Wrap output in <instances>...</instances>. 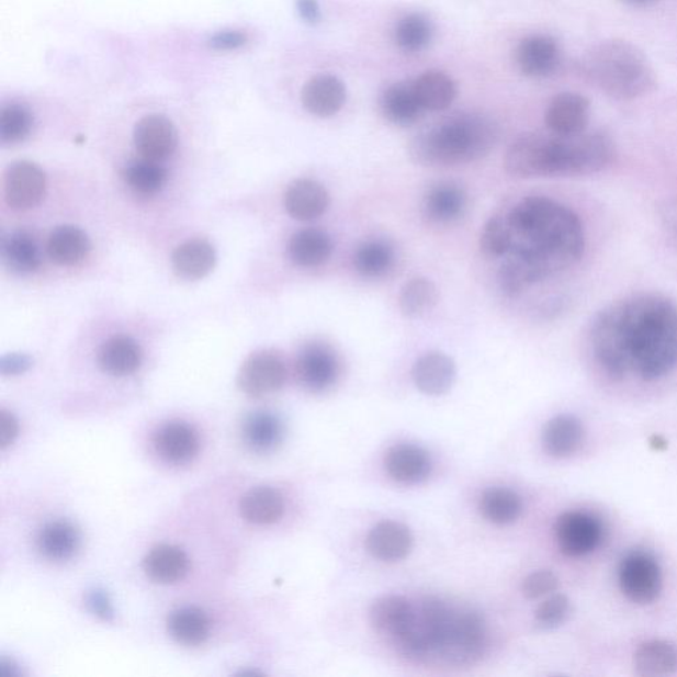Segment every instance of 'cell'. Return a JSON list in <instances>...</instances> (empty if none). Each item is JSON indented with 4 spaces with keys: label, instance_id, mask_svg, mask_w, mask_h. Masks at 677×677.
Masks as SVG:
<instances>
[{
    "label": "cell",
    "instance_id": "7c38bea8",
    "mask_svg": "<svg viewBox=\"0 0 677 677\" xmlns=\"http://www.w3.org/2000/svg\"><path fill=\"white\" fill-rule=\"evenodd\" d=\"M3 189L5 202L12 208H32L44 196V172L31 162L12 163L4 172Z\"/></svg>",
    "mask_w": 677,
    "mask_h": 677
},
{
    "label": "cell",
    "instance_id": "8fae6325",
    "mask_svg": "<svg viewBox=\"0 0 677 677\" xmlns=\"http://www.w3.org/2000/svg\"><path fill=\"white\" fill-rule=\"evenodd\" d=\"M560 551L567 557H582L595 551L602 539V527L584 512L561 515L554 526Z\"/></svg>",
    "mask_w": 677,
    "mask_h": 677
},
{
    "label": "cell",
    "instance_id": "d4e9b609",
    "mask_svg": "<svg viewBox=\"0 0 677 677\" xmlns=\"http://www.w3.org/2000/svg\"><path fill=\"white\" fill-rule=\"evenodd\" d=\"M103 372L112 376H127L137 371L142 363V350L137 341L119 335L105 341L99 353Z\"/></svg>",
    "mask_w": 677,
    "mask_h": 677
},
{
    "label": "cell",
    "instance_id": "ac0fdd59",
    "mask_svg": "<svg viewBox=\"0 0 677 677\" xmlns=\"http://www.w3.org/2000/svg\"><path fill=\"white\" fill-rule=\"evenodd\" d=\"M347 92L338 77L319 75L306 82L302 90V103L308 113L327 119L339 113L345 106Z\"/></svg>",
    "mask_w": 677,
    "mask_h": 677
},
{
    "label": "cell",
    "instance_id": "816d5d0a",
    "mask_svg": "<svg viewBox=\"0 0 677 677\" xmlns=\"http://www.w3.org/2000/svg\"><path fill=\"white\" fill-rule=\"evenodd\" d=\"M31 365L32 360L27 354L12 353L2 359L0 370H2L3 375H19V373L27 371Z\"/></svg>",
    "mask_w": 677,
    "mask_h": 677
},
{
    "label": "cell",
    "instance_id": "ee69618b",
    "mask_svg": "<svg viewBox=\"0 0 677 677\" xmlns=\"http://www.w3.org/2000/svg\"><path fill=\"white\" fill-rule=\"evenodd\" d=\"M539 282L531 268L520 258L512 256L503 263L499 270V283L503 292L515 296L524 292L528 286Z\"/></svg>",
    "mask_w": 677,
    "mask_h": 677
},
{
    "label": "cell",
    "instance_id": "9a60e30c",
    "mask_svg": "<svg viewBox=\"0 0 677 677\" xmlns=\"http://www.w3.org/2000/svg\"><path fill=\"white\" fill-rule=\"evenodd\" d=\"M561 52L553 37L532 35L524 38L516 50V61L528 77L543 79L556 72L560 66Z\"/></svg>",
    "mask_w": 677,
    "mask_h": 677
},
{
    "label": "cell",
    "instance_id": "ffe728a7",
    "mask_svg": "<svg viewBox=\"0 0 677 677\" xmlns=\"http://www.w3.org/2000/svg\"><path fill=\"white\" fill-rule=\"evenodd\" d=\"M411 546L409 528L397 521H383L366 538V548L372 556L390 563L408 556Z\"/></svg>",
    "mask_w": 677,
    "mask_h": 677
},
{
    "label": "cell",
    "instance_id": "8992f818",
    "mask_svg": "<svg viewBox=\"0 0 677 677\" xmlns=\"http://www.w3.org/2000/svg\"><path fill=\"white\" fill-rule=\"evenodd\" d=\"M451 610L437 598H428L418 611L413 608L408 624L396 637L406 654L425 656L438 653Z\"/></svg>",
    "mask_w": 677,
    "mask_h": 677
},
{
    "label": "cell",
    "instance_id": "7bdbcfd3",
    "mask_svg": "<svg viewBox=\"0 0 677 677\" xmlns=\"http://www.w3.org/2000/svg\"><path fill=\"white\" fill-rule=\"evenodd\" d=\"M34 125V117L27 106L11 103L0 112V140L3 144H16L29 137Z\"/></svg>",
    "mask_w": 677,
    "mask_h": 677
},
{
    "label": "cell",
    "instance_id": "836d02e7",
    "mask_svg": "<svg viewBox=\"0 0 677 677\" xmlns=\"http://www.w3.org/2000/svg\"><path fill=\"white\" fill-rule=\"evenodd\" d=\"M170 635L184 646H199L210 635L211 622L203 610L183 608L171 612L167 619Z\"/></svg>",
    "mask_w": 677,
    "mask_h": 677
},
{
    "label": "cell",
    "instance_id": "6da1fadb",
    "mask_svg": "<svg viewBox=\"0 0 677 677\" xmlns=\"http://www.w3.org/2000/svg\"><path fill=\"white\" fill-rule=\"evenodd\" d=\"M591 345L612 379L630 371L647 382L666 376L677 364V306L656 294L618 302L593 321Z\"/></svg>",
    "mask_w": 677,
    "mask_h": 677
},
{
    "label": "cell",
    "instance_id": "f6af8a7d",
    "mask_svg": "<svg viewBox=\"0 0 677 677\" xmlns=\"http://www.w3.org/2000/svg\"><path fill=\"white\" fill-rule=\"evenodd\" d=\"M512 235L507 221L494 217L488 221L481 235V249L489 258L505 256L511 250Z\"/></svg>",
    "mask_w": 677,
    "mask_h": 677
},
{
    "label": "cell",
    "instance_id": "7a4b0ae2",
    "mask_svg": "<svg viewBox=\"0 0 677 677\" xmlns=\"http://www.w3.org/2000/svg\"><path fill=\"white\" fill-rule=\"evenodd\" d=\"M506 221L514 256L526 262L539 281L575 266L584 255V225L575 212L556 200H520Z\"/></svg>",
    "mask_w": 677,
    "mask_h": 677
},
{
    "label": "cell",
    "instance_id": "3957f363",
    "mask_svg": "<svg viewBox=\"0 0 677 677\" xmlns=\"http://www.w3.org/2000/svg\"><path fill=\"white\" fill-rule=\"evenodd\" d=\"M614 144L603 132L577 135L527 133L509 146L506 171L519 179L591 176L614 159Z\"/></svg>",
    "mask_w": 677,
    "mask_h": 677
},
{
    "label": "cell",
    "instance_id": "277c9868",
    "mask_svg": "<svg viewBox=\"0 0 677 677\" xmlns=\"http://www.w3.org/2000/svg\"><path fill=\"white\" fill-rule=\"evenodd\" d=\"M499 128L478 113H460L425 128L411 139L409 155L416 165L448 167L486 158L498 142Z\"/></svg>",
    "mask_w": 677,
    "mask_h": 677
},
{
    "label": "cell",
    "instance_id": "5b68a950",
    "mask_svg": "<svg viewBox=\"0 0 677 677\" xmlns=\"http://www.w3.org/2000/svg\"><path fill=\"white\" fill-rule=\"evenodd\" d=\"M583 68L593 86L616 100L640 99L656 88L655 70L646 55L619 38L595 45L585 56Z\"/></svg>",
    "mask_w": 677,
    "mask_h": 677
},
{
    "label": "cell",
    "instance_id": "7402d4cb",
    "mask_svg": "<svg viewBox=\"0 0 677 677\" xmlns=\"http://www.w3.org/2000/svg\"><path fill=\"white\" fill-rule=\"evenodd\" d=\"M384 117L397 126H410L421 119L425 112L417 99L413 80L393 83L380 100Z\"/></svg>",
    "mask_w": 677,
    "mask_h": 677
},
{
    "label": "cell",
    "instance_id": "5bb4252c",
    "mask_svg": "<svg viewBox=\"0 0 677 677\" xmlns=\"http://www.w3.org/2000/svg\"><path fill=\"white\" fill-rule=\"evenodd\" d=\"M590 120V102L578 93H561L551 101L545 124L552 134L577 135L586 132Z\"/></svg>",
    "mask_w": 677,
    "mask_h": 677
},
{
    "label": "cell",
    "instance_id": "bcb514c9",
    "mask_svg": "<svg viewBox=\"0 0 677 677\" xmlns=\"http://www.w3.org/2000/svg\"><path fill=\"white\" fill-rule=\"evenodd\" d=\"M569 611V599L563 595H554L548 597L543 603H540L534 618H537L539 627L554 629L566 621Z\"/></svg>",
    "mask_w": 677,
    "mask_h": 677
},
{
    "label": "cell",
    "instance_id": "8d00e7d4",
    "mask_svg": "<svg viewBox=\"0 0 677 677\" xmlns=\"http://www.w3.org/2000/svg\"><path fill=\"white\" fill-rule=\"evenodd\" d=\"M479 509L494 524H511L523 511L520 496L508 488H489L483 493Z\"/></svg>",
    "mask_w": 677,
    "mask_h": 677
},
{
    "label": "cell",
    "instance_id": "11a10c76",
    "mask_svg": "<svg viewBox=\"0 0 677 677\" xmlns=\"http://www.w3.org/2000/svg\"><path fill=\"white\" fill-rule=\"evenodd\" d=\"M627 2L634 5H647L650 3H654L655 0H627Z\"/></svg>",
    "mask_w": 677,
    "mask_h": 677
},
{
    "label": "cell",
    "instance_id": "4dcf8cb0",
    "mask_svg": "<svg viewBox=\"0 0 677 677\" xmlns=\"http://www.w3.org/2000/svg\"><path fill=\"white\" fill-rule=\"evenodd\" d=\"M47 250L52 261L72 267L88 256L90 241L86 232L72 225H64L52 232Z\"/></svg>",
    "mask_w": 677,
    "mask_h": 677
},
{
    "label": "cell",
    "instance_id": "74e56055",
    "mask_svg": "<svg viewBox=\"0 0 677 677\" xmlns=\"http://www.w3.org/2000/svg\"><path fill=\"white\" fill-rule=\"evenodd\" d=\"M2 256L5 263L19 273H31L41 266L37 244L27 232L18 230L3 238Z\"/></svg>",
    "mask_w": 677,
    "mask_h": 677
},
{
    "label": "cell",
    "instance_id": "f1b7e54d",
    "mask_svg": "<svg viewBox=\"0 0 677 677\" xmlns=\"http://www.w3.org/2000/svg\"><path fill=\"white\" fill-rule=\"evenodd\" d=\"M38 551L52 561L74 557L80 546L79 530L69 521L56 520L45 524L37 537Z\"/></svg>",
    "mask_w": 677,
    "mask_h": 677
},
{
    "label": "cell",
    "instance_id": "ba28073f",
    "mask_svg": "<svg viewBox=\"0 0 677 677\" xmlns=\"http://www.w3.org/2000/svg\"><path fill=\"white\" fill-rule=\"evenodd\" d=\"M619 585L630 601L650 605L662 591L661 567L647 553H631L619 567Z\"/></svg>",
    "mask_w": 677,
    "mask_h": 677
},
{
    "label": "cell",
    "instance_id": "30bf717a",
    "mask_svg": "<svg viewBox=\"0 0 677 677\" xmlns=\"http://www.w3.org/2000/svg\"><path fill=\"white\" fill-rule=\"evenodd\" d=\"M295 371L303 388L324 392L337 382L340 361L330 346L309 343L302 348L296 358Z\"/></svg>",
    "mask_w": 677,
    "mask_h": 677
},
{
    "label": "cell",
    "instance_id": "e575fe53",
    "mask_svg": "<svg viewBox=\"0 0 677 677\" xmlns=\"http://www.w3.org/2000/svg\"><path fill=\"white\" fill-rule=\"evenodd\" d=\"M634 663L641 676L673 675L677 670V648L667 641H650L636 650Z\"/></svg>",
    "mask_w": 677,
    "mask_h": 677
},
{
    "label": "cell",
    "instance_id": "603a6c76",
    "mask_svg": "<svg viewBox=\"0 0 677 677\" xmlns=\"http://www.w3.org/2000/svg\"><path fill=\"white\" fill-rule=\"evenodd\" d=\"M466 193L453 183H440L428 191L424 199V214L430 222L450 224L466 210Z\"/></svg>",
    "mask_w": 677,
    "mask_h": 677
},
{
    "label": "cell",
    "instance_id": "52a82bcc",
    "mask_svg": "<svg viewBox=\"0 0 677 677\" xmlns=\"http://www.w3.org/2000/svg\"><path fill=\"white\" fill-rule=\"evenodd\" d=\"M486 642V624L473 610L453 611L438 653L449 661L467 662L479 656Z\"/></svg>",
    "mask_w": 677,
    "mask_h": 677
},
{
    "label": "cell",
    "instance_id": "d6a6232c",
    "mask_svg": "<svg viewBox=\"0 0 677 677\" xmlns=\"http://www.w3.org/2000/svg\"><path fill=\"white\" fill-rule=\"evenodd\" d=\"M242 437L247 447L256 453H268L282 441L283 425L270 411H256L244 422Z\"/></svg>",
    "mask_w": 677,
    "mask_h": 677
},
{
    "label": "cell",
    "instance_id": "b9f144b4",
    "mask_svg": "<svg viewBox=\"0 0 677 677\" xmlns=\"http://www.w3.org/2000/svg\"><path fill=\"white\" fill-rule=\"evenodd\" d=\"M433 30L427 18L413 14L397 24L395 41L405 52H420L428 47Z\"/></svg>",
    "mask_w": 677,
    "mask_h": 677
},
{
    "label": "cell",
    "instance_id": "44dd1931",
    "mask_svg": "<svg viewBox=\"0 0 677 677\" xmlns=\"http://www.w3.org/2000/svg\"><path fill=\"white\" fill-rule=\"evenodd\" d=\"M385 469L393 479L399 483L422 482L430 473L429 454L415 444H398L385 455Z\"/></svg>",
    "mask_w": 677,
    "mask_h": 677
},
{
    "label": "cell",
    "instance_id": "d590c367",
    "mask_svg": "<svg viewBox=\"0 0 677 677\" xmlns=\"http://www.w3.org/2000/svg\"><path fill=\"white\" fill-rule=\"evenodd\" d=\"M411 614V603L398 596L380 597L370 611L372 627L395 636L409 623Z\"/></svg>",
    "mask_w": 677,
    "mask_h": 677
},
{
    "label": "cell",
    "instance_id": "cb8c5ba5",
    "mask_svg": "<svg viewBox=\"0 0 677 677\" xmlns=\"http://www.w3.org/2000/svg\"><path fill=\"white\" fill-rule=\"evenodd\" d=\"M190 560L179 546L162 544L155 546L144 561L148 578L158 584H173L189 572Z\"/></svg>",
    "mask_w": 677,
    "mask_h": 677
},
{
    "label": "cell",
    "instance_id": "db71d44e",
    "mask_svg": "<svg viewBox=\"0 0 677 677\" xmlns=\"http://www.w3.org/2000/svg\"><path fill=\"white\" fill-rule=\"evenodd\" d=\"M651 447H653L655 450H664L667 448V442L664 441V438L655 436L653 437V440H651Z\"/></svg>",
    "mask_w": 677,
    "mask_h": 677
},
{
    "label": "cell",
    "instance_id": "9c48e42d",
    "mask_svg": "<svg viewBox=\"0 0 677 677\" xmlns=\"http://www.w3.org/2000/svg\"><path fill=\"white\" fill-rule=\"evenodd\" d=\"M287 379L285 361L273 351L251 354L238 372L237 383L245 395L263 397L280 391Z\"/></svg>",
    "mask_w": 677,
    "mask_h": 677
},
{
    "label": "cell",
    "instance_id": "4fadbf2b",
    "mask_svg": "<svg viewBox=\"0 0 677 677\" xmlns=\"http://www.w3.org/2000/svg\"><path fill=\"white\" fill-rule=\"evenodd\" d=\"M134 142L137 150L147 160H159L171 157L178 145V135L172 122L160 114L146 115L134 131Z\"/></svg>",
    "mask_w": 677,
    "mask_h": 677
},
{
    "label": "cell",
    "instance_id": "ab89813d",
    "mask_svg": "<svg viewBox=\"0 0 677 677\" xmlns=\"http://www.w3.org/2000/svg\"><path fill=\"white\" fill-rule=\"evenodd\" d=\"M169 173L165 167L145 159L126 167L124 179L131 189L140 195H154L163 189Z\"/></svg>",
    "mask_w": 677,
    "mask_h": 677
},
{
    "label": "cell",
    "instance_id": "c3c4849f",
    "mask_svg": "<svg viewBox=\"0 0 677 677\" xmlns=\"http://www.w3.org/2000/svg\"><path fill=\"white\" fill-rule=\"evenodd\" d=\"M248 43V35L241 31L217 32L208 41V45L215 50H235Z\"/></svg>",
    "mask_w": 677,
    "mask_h": 677
},
{
    "label": "cell",
    "instance_id": "2e32d148",
    "mask_svg": "<svg viewBox=\"0 0 677 677\" xmlns=\"http://www.w3.org/2000/svg\"><path fill=\"white\" fill-rule=\"evenodd\" d=\"M456 376L453 359L442 352L425 353L413 365L411 377L425 395L441 396L450 391Z\"/></svg>",
    "mask_w": 677,
    "mask_h": 677
},
{
    "label": "cell",
    "instance_id": "f5cc1de1",
    "mask_svg": "<svg viewBox=\"0 0 677 677\" xmlns=\"http://www.w3.org/2000/svg\"><path fill=\"white\" fill-rule=\"evenodd\" d=\"M300 16L308 24L320 22V9L317 0H296Z\"/></svg>",
    "mask_w": 677,
    "mask_h": 677
},
{
    "label": "cell",
    "instance_id": "4316f807",
    "mask_svg": "<svg viewBox=\"0 0 677 677\" xmlns=\"http://www.w3.org/2000/svg\"><path fill=\"white\" fill-rule=\"evenodd\" d=\"M215 249L204 240L187 241L172 255L173 270L179 277L189 281L204 279L215 268Z\"/></svg>",
    "mask_w": 677,
    "mask_h": 677
},
{
    "label": "cell",
    "instance_id": "f35d334b",
    "mask_svg": "<svg viewBox=\"0 0 677 677\" xmlns=\"http://www.w3.org/2000/svg\"><path fill=\"white\" fill-rule=\"evenodd\" d=\"M438 290L428 279H413L406 282L399 294V308L405 317L417 318L437 305Z\"/></svg>",
    "mask_w": 677,
    "mask_h": 677
},
{
    "label": "cell",
    "instance_id": "681fc988",
    "mask_svg": "<svg viewBox=\"0 0 677 677\" xmlns=\"http://www.w3.org/2000/svg\"><path fill=\"white\" fill-rule=\"evenodd\" d=\"M19 435V424L14 415H11L8 410H2L0 415V443L5 449L10 447Z\"/></svg>",
    "mask_w": 677,
    "mask_h": 677
},
{
    "label": "cell",
    "instance_id": "f907efd6",
    "mask_svg": "<svg viewBox=\"0 0 677 677\" xmlns=\"http://www.w3.org/2000/svg\"><path fill=\"white\" fill-rule=\"evenodd\" d=\"M88 605L94 614L103 619H112L114 617L112 603L109 601L106 593L103 590L95 589L90 593L88 596Z\"/></svg>",
    "mask_w": 677,
    "mask_h": 677
},
{
    "label": "cell",
    "instance_id": "f546056e",
    "mask_svg": "<svg viewBox=\"0 0 677 677\" xmlns=\"http://www.w3.org/2000/svg\"><path fill=\"white\" fill-rule=\"evenodd\" d=\"M285 509L282 495L274 488L257 487L242 496L240 512L251 524L268 526L281 519Z\"/></svg>",
    "mask_w": 677,
    "mask_h": 677
},
{
    "label": "cell",
    "instance_id": "1f68e13d",
    "mask_svg": "<svg viewBox=\"0 0 677 677\" xmlns=\"http://www.w3.org/2000/svg\"><path fill=\"white\" fill-rule=\"evenodd\" d=\"M413 87L424 111L441 112L454 102L456 87L448 75L429 70L413 80Z\"/></svg>",
    "mask_w": 677,
    "mask_h": 677
},
{
    "label": "cell",
    "instance_id": "7dc6e473",
    "mask_svg": "<svg viewBox=\"0 0 677 677\" xmlns=\"http://www.w3.org/2000/svg\"><path fill=\"white\" fill-rule=\"evenodd\" d=\"M558 588V578L550 571H539L528 576L523 583V595L528 599L550 596Z\"/></svg>",
    "mask_w": 677,
    "mask_h": 677
},
{
    "label": "cell",
    "instance_id": "e0dca14e",
    "mask_svg": "<svg viewBox=\"0 0 677 677\" xmlns=\"http://www.w3.org/2000/svg\"><path fill=\"white\" fill-rule=\"evenodd\" d=\"M154 448L162 460L173 464L189 463L199 453L196 430L182 421H172L159 428L154 436Z\"/></svg>",
    "mask_w": 677,
    "mask_h": 677
},
{
    "label": "cell",
    "instance_id": "60d3db41",
    "mask_svg": "<svg viewBox=\"0 0 677 677\" xmlns=\"http://www.w3.org/2000/svg\"><path fill=\"white\" fill-rule=\"evenodd\" d=\"M395 260V255L384 241H369L359 247L354 253L353 263L360 274L380 277L388 272Z\"/></svg>",
    "mask_w": 677,
    "mask_h": 677
},
{
    "label": "cell",
    "instance_id": "83f0119b",
    "mask_svg": "<svg viewBox=\"0 0 677 677\" xmlns=\"http://www.w3.org/2000/svg\"><path fill=\"white\" fill-rule=\"evenodd\" d=\"M289 256L296 266L317 268L331 257L332 242L330 236L319 229H303L290 238Z\"/></svg>",
    "mask_w": 677,
    "mask_h": 677
},
{
    "label": "cell",
    "instance_id": "484cf974",
    "mask_svg": "<svg viewBox=\"0 0 677 677\" xmlns=\"http://www.w3.org/2000/svg\"><path fill=\"white\" fill-rule=\"evenodd\" d=\"M584 428L578 418L563 415L552 418L543 431V447L554 458H566L576 453L584 441Z\"/></svg>",
    "mask_w": 677,
    "mask_h": 677
},
{
    "label": "cell",
    "instance_id": "d6986e66",
    "mask_svg": "<svg viewBox=\"0 0 677 677\" xmlns=\"http://www.w3.org/2000/svg\"><path fill=\"white\" fill-rule=\"evenodd\" d=\"M328 205H330V195L325 187L315 180H295L286 191V211L295 221H315L325 214Z\"/></svg>",
    "mask_w": 677,
    "mask_h": 677
}]
</instances>
